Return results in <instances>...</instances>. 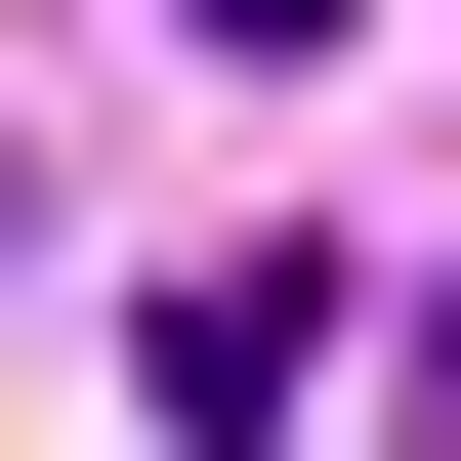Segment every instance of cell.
Wrapping results in <instances>:
<instances>
[{
  "mask_svg": "<svg viewBox=\"0 0 461 461\" xmlns=\"http://www.w3.org/2000/svg\"><path fill=\"white\" fill-rule=\"evenodd\" d=\"M294 377H336V252H210V294H168V420H210V461H294Z\"/></svg>",
  "mask_w": 461,
  "mask_h": 461,
  "instance_id": "6da1fadb",
  "label": "cell"
},
{
  "mask_svg": "<svg viewBox=\"0 0 461 461\" xmlns=\"http://www.w3.org/2000/svg\"><path fill=\"white\" fill-rule=\"evenodd\" d=\"M168 42H252V85H294V42H377V0H168Z\"/></svg>",
  "mask_w": 461,
  "mask_h": 461,
  "instance_id": "7a4b0ae2",
  "label": "cell"
}]
</instances>
